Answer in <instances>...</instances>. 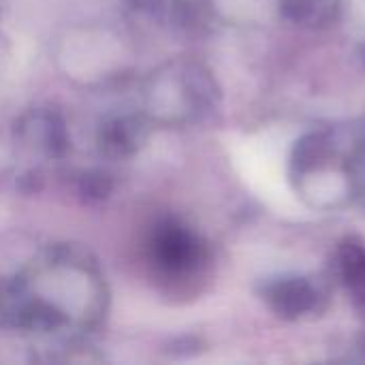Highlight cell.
<instances>
[{"instance_id":"2","label":"cell","mask_w":365,"mask_h":365,"mask_svg":"<svg viewBox=\"0 0 365 365\" xmlns=\"http://www.w3.org/2000/svg\"><path fill=\"white\" fill-rule=\"evenodd\" d=\"M267 299L272 304V308L284 317V319H295L308 310H312L314 302H317V293L314 289L299 278H291V280H282L276 282L269 293Z\"/></svg>"},{"instance_id":"3","label":"cell","mask_w":365,"mask_h":365,"mask_svg":"<svg viewBox=\"0 0 365 365\" xmlns=\"http://www.w3.org/2000/svg\"><path fill=\"white\" fill-rule=\"evenodd\" d=\"M338 0H282V13L297 24H325L336 15Z\"/></svg>"},{"instance_id":"1","label":"cell","mask_w":365,"mask_h":365,"mask_svg":"<svg viewBox=\"0 0 365 365\" xmlns=\"http://www.w3.org/2000/svg\"><path fill=\"white\" fill-rule=\"evenodd\" d=\"M154 257L169 272H188L201 259V246L182 227L167 225L154 237Z\"/></svg>"},{"instance_id":"4","label":"cell","mask_w":365,"mask_h":365,"mask_svg":"<svg viewBox=\"0 0 365 365\" xmlns=\"http://www.w3.org/2000/svg\"><path fill=\"white\" fill-rule=\"evenodd\" d=\"M325 154V143L321 141V137L312 135L306 137L299 145H297V163L299 167H310L314 165L317 158H321Z\"/></svg>"}]
</instances>
